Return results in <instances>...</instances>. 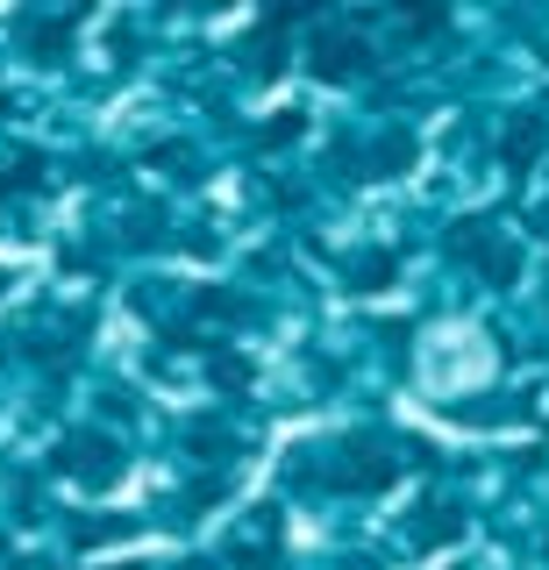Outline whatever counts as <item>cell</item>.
<instances>
[{
    "label": "cell",
    "mask_w": 549,
    "mask_h": 570,
    "mask_svg": "<svg viewBox=\"0 0 549 570\" xmlns=\"http://www.w3.org/2000/svg\"><path fill=\"white\" fill-rule=\"evenodd\" d=\"M314 65H322V79H350V71L364 65V43H350V36H329V43H314Z\"/></svg>",
    "instance_id": "6da1fadb"
}]
</instances>
